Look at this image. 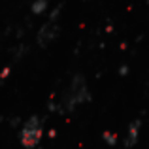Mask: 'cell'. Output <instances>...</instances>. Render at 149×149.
I'll return each mask as SVG.
<instances>
[{"mask_svg":"<svg viewBox=\"0 0 149 149\" xmlns=\"http://www.w3.org/2000/svg\"><path fill=\"white\" fill-rule=\"evenodd\" d=\"M91 102V93H89L87 81L81 74L72 77L70 87L66 89V93L62 95L61 102L57 104V113H72L77 106Z\"/></svg>","mask_w":149,"mask_h":149,"instance_id":"obj_1","label":"cell"},{"mask_svg":"<svg viewBox=\"0 0 149 149\" xmlns=\"http://www.w3.org/2000/svg\"><path fill=\"white\" fill-rule=\"evenodd\" d=\"M42 138H44V123L38 115L29 117V121H25V125L21 127L19 132V142H21L23 149H36L40 146Z\"/></svg>","mask_w":149,"mask_h":149,"instance_id":"obj_2","label":"cell"},{"mask_svg":"<svg viewBox=\"0 0 149 149\" xmlns=\"http://www.w3.org/2000/svg\"><path fill=\"white\" fill-rule=\"evenodd\" d=\"M58 36V25L55 21H47L40 30H38V36H36V42L40 47H47L51 42Z\"/></svg>","mask_w":149,"mask_h":149,"instance_id":"obj_3","label":"cell"},{"mask_svg":"<svg viewBox=\"0 0 149 149\" xmlns=\"http://www.w3.org/2000/svg\"><path fill=\"white\" fill-rule=\"evenodd\" d=\"M140 128H142V117H138L136 121H132L128 125V130H127V136H125V142L123 146L125 149H132L138 142V136H140Z\"/></svg>","mask_w":149,"mask_h":149,"instance_id":"obj_4","label":"cell"},{"mask_svg":"<svg viewBox=\"0 0 149 149\" xmlns=\"http://www.w3.org/2000/svg\"><path fill=\"white\" fill-rule=\"evenodd\" d=\"M47 11V0H34L30 4V13L32 15H44Z\"/></svg>","mask_w":149,"mask_h":149,"instance_id":"obj_5","label":"cell"},{"mask_svg":"<svg viewBox=\"0 0 149 149\" xmlns=\"http://www.w3.org/2000/svg\"><path fill=\"white\" fill-rule=\"evenodd\" d=\"M102 140H104L109 147H115L117 146V136H115V132H111V130H106L104 134H102Z\"/></svg>","mask_w":149,"mask_h":149,"instance_id":"obj_6","label":"cell"},{"mask_svg":"<svg viewBox=\"0 0 149 149\" xmlns=\"http://www.w3.org/2000/svg\"><path fill=\"white\" fill-rule=\"evenodd\" d=\"M8 76H10V66H6V68L2 70V76H0V79H6Z\"/></svg>","mask_w":149,"mask_h":149,"instance_id":"obj_7","label":"cell"},{"mask_svg":"<svg viewBox=\"0 0 149 149\" xmlns=\"http://www.w3.org/2000/svg\"><path fill=\"white\" fill-rule=\"evenodd\" d=\"M127 72H128L127 66H121V68H119V74H121V76H127Z\"/></svg>","mask_w":149,"mask_h":149,"instance_id":"obj_8","label":"cell"},{"mask_svg":"<svg viewBox=\"0 0 149 149\" xmlns=\"http://www.w3.org/2000/svg\"><path fill=\"white\" fill-rule=\"evenodd\" d=\"M36 149H40V147H36Z\"/></svg>","mask_w":149,"mask_h":149,"instance_id":"obj_9","label":"cell"}]
</instances>
